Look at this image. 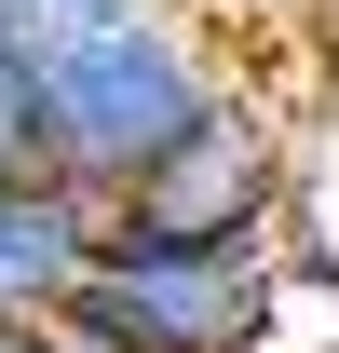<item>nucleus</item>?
Here are the masks:
<instances>
[{
    "label": "nucleus",
    "mask_w": 339,
    "mask_h": 353,
    "mask_svg": "<svg viewBox=\"0 0 339 353\" xmlns=\"http://www.w3.org/2000/svg\"><path fill=\"white\" fill-rule=\"evenodd\" d=\"M217 95H231V68H217L204 14L190 0H123L109 28H82L54 54V176L123 218V190L204 123Z\"/></svg>",
    "instance_id": "f257e3e1"
},
{
    "label": "nucleus",
    "mask_w": 339,
    "mask_h": 353,
    "mask_svg": "<svg viewBox=\"0 0 339 353\" xmlns=\"http://www.w3.org/2000/svg\"><path fill=\"white\" fill-rule=\"evenodd\" d=\"M68 312L123 353H258L285 285H271V245H109Z\"/></svg>",
    "instance_id": "f03ea898"
},
{
    "label": "nucleus",
    "mask_w": 339,
    "mask_h": 353,
    "mask_svg": "<svg viewBox=\"0 0 339 353\" xmlns=\"http://www.w3.org/2000/svg\"><path fill=\"white\" fill-rule=\"evenodd\" d=\"M271 204H285V136H271V95L231 82L204 123L123 190V231H109V245H258Z\"/></svg>",
    "instance_id": "7ed1b4c3"
},
{
    "label": "nucleus",
    "mask_w": 339,
    "mask_h": 353,
    "mask_svg": "<svg viewBox=\"0 0 339 353\" xmlns=\"http://www.w3.org/2000/svg\"><path fill=\"white\" fill-rule=\"evenodd\" d=\"M109 204L68 190V176H0V326H41V312L82 299V272L109 259Z\"/></svg>",
    "instance_id": "20e7f679"
},
{
    "label": "nucleus",
    "mask_w": 339,
    "mask_h": 353,
    "mask_svg": "<svg viewBox=\"0 0 339 353\" xmlns=\"http://www.w3.org/2000/svg\"><path fill=\"white\" fill-rule=\"evenodd\" d=\"M204 14H285V0H204Z\"/></svg>",
    "instance_id": "39448f33"
},
{
    "label": "nucleus",
    "mask_w": 339,
    "mask_h": 353,
    "mask_svg": "<svg viewBox=\"0 0 339 353\" xmlns=\"http://www.w3.org/2000/svg\"><path fill=\"white\" fill-rule=\"evenodd\" d=\"M0 340H14V326H0Z\"/></svg>",
    "instance_id": "423d86ee"
}]
</instances>
